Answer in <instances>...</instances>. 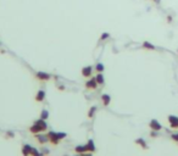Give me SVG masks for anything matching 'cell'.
<instances>
[{
	"label": "cell",
	"instance_id": "8",
	"mask_svg": "<svg viewBox=\"0 0 178 156\" xmlns=\"http://www.w3.org/2000/svg\"><path fill=\"white\" fill-rule=\"evenodd\" d=\"M44 98H45V91L44 90H39L37 93V95H35V100L37 101H43Z\"/></svg>",
	"mask_w": 178,
	"mask_h": 156
},
{
	"label": "cell",
	"instance_id": "21",
	"mask_svg": "<svg viewBox=\"0 0 178 156\" xmlns=\"http://www.w3.org/2000/svg\"><path fill=\"white\" fill-rule=\"evenodd\" d=\"M167 21H168V23H171V21H172V17L171 16H167Z\"/></svg>",
	"mask_w": 178,
	"mask_h": 156
},
{
	"label": "cell",
	"instance_id": "9",
	"mask_svg": "<svg viewBox=\"0 0 178 156\" xmlns=\"http://www.w3.org/2000/svg\"><path fill=\"white\" fill-rule=\"evenodd\" d=\"M101 99H103V104L105 106H108L109 104H110V95H108V94H103V96H101Z\"/></svg>",
	"mask_w": 178,
	"mask_h": 156
},
{
	"label": "cell",
	"instance_id": "1",
	"mask_svg": "<svg viewBox=\"0 0 178 156\" xmlns=\"http://www.w3.org/2000/svg\"><path fill=\"white\" fill-rule=\"evenodd\" d=\"M167 121L170 123V127L172 129H178V117L175 116V115H170L167 117Z\"/></svg>",
	"mask_w": 178,
	"mask_h": 156
},
{
	"label": "cell",
	"instance_id": "23",
	"mask_svg": "<svg viewBox=\"0 0 178 156\" xmlns=\"http://www.w3.org/2000/svg\"><path fill=\"white\" fill-rule=\"evenodd\" d=\"M177 51H178V50H177Z\"/></svg>",
	"mask_w": 178,
	"mask_h": 156
},
{
	"label": "cell",
	"instance_id": "13",
	"mask_svg": "<svg viewBox=\"0 0 178 156\" xmlns=\"http://www.w3.org/2000/svg\"><path fill=\"white\" fill-rule=\"evenodd\" d=\"M143 48H145L148 50H155V47H154L152 44H150L149 42H144L143 43Z\"/></svg>",
	"mask_w": 178,
	"mask_h": 156
},
{
	"label": "cell",
	"instance_id": "5",
	"mask_svg": "<svg viewBox=\"0 0 178 156\" xmlns=\"http://www.w3.org/2000/svg\"><path fill=\"white\" fill-rule=\"evenodd\" d=\"M86 87H87L88 89H95L97 87H98V82H97V79H95V78L89 79L88 82L86 83Z\"/></svg>",
	"mask_w": 178,
	"mask_h": 156
},
{
	"label": "cell",
	"instance_id": "22",
	"mask_svg": "<svg viewBox=\"0 0 178 156\" xmlns=\"http://www.w3.org/2000/svg\"><path fill=\"white\" fill-rule=\"evenodd\" d=\"M155 1H156V3H159V1H160V0H155Z\"/></svg>",
	"mask_w": 178,
	"mask_h": 156
},
{
	"label": "cell",
	"instance_id": "19",
	"mask_svg": "<svg viewBox=\"0 0 178 156\" xmlns=\"http://www.w3.org/2000/svg\"><path fill=\"white\" fill-rule=\"evenodd\" d=\"M56 135H57L59 139H62V138L66 137V133H56Z\"/></svg>",
	"mask_w": 178,
	"mask_h": 156
},
{
	"label": "cell",
	"instance_id": "4",
	"mask_svg": "<svg viewBox=\"0 0 178 156\" xmlns=\"http://www.w3.org/2000/svg\"><path fill=\"white\" fill-rule=\"evenodd\" d=\"M92 71H93L92 66H87V67H83V68H82V76H83V77H86V78L90 77V76H92Z\"/></svg>",
	"mask_w": 178,
	"mask_h": 156
},
{
	"label": "cell",
	"instance_id": "10",
	"mask_svg": "<svg viewBox=\"0 0 178 156\" xmlns=\"http://www.w3.org/2000/svg\"><path fill=\"white\" fill-rule=\"evenodd\" d=\"M86 148H87V151L89 150V151H94V150H95V146H94V142L90 139L88 142V144L86 145Z\"/></svg>",
	"mask_w": 178,
	"mask_h": 156
},
{
	"label": "cell",
	"instance_id": "11",
	"mask_svg": "<svg viewBox=\"0 0 178 156\" xmlns=\"http://www.w3.org/2000/svg\"><path fill=\"white\" fill-rule=\"evenodd\" d=\"M135 144H138V145H140L143 149H148V145H146V143L144 142V139H141V138H139V139L135 140Z\"/></svg>",
	"mask_w": 178,
	"mask_h": 156
},
{
	"label": "cell",
	"instance_id": "14",
	"mask_svg": "<svg viewBox=\"0 0 178 156\" xmlns=\"http://www.w3.org/2000/svg\"><path fill=\"white\" fill-rule=\"evenodd\" d=\"M48 117H49V111H48V110H43L41 113H40V118L41 120H46Z\"/></svg>",
	"mask_w": 178,
	"mask_h": 156
},
{
	"label": "cell",
	"instance_id": "2",
	"mask_svg": "<svg viewBox=\"0 0 178 156\" xmlns=\"http://www.w3.org/2000/svg\"><path fill=\"white\" fill-rule=\"evenodd\" d=\"M149 127L151 128V131H156V132L161 131V128H162V126L160 124V122L157 120H151L150 123H149Z\"/></svg>",
	"mask_w": 178,
	"mask_h": 156
},
{
	"label": "cell",
	"instance_id": "17",
	"mask_svg": "<svg viewBox=\"0 0 178 156\" xmlns=\"http://www.w3.org/2000/svg\"><path fill=\"white\" fill-rule=\"evenodd\" d=\"M95 111H97V107H95V106H93V107L90 109V111L88 112V117H89V118H93L94 112H95Z\"/></svg>",
	"mask_w": 178,
	"mask_h": 156
},
{
	"label": "cell",
	"instance_id": "18",
	"mask_svg": "<svg viewBox=\"0 0 178 156\" xmlns=\"http://www.w3.org/2000/svg\"><path fill=\"white\" fill-rule=\"evenodd\" d=\"M171 139L173 142H176V143H178V133H173V134H171Z\"/></svg>",
	"mask_w": 178,
	"mask_h": 156
},
{
	"label": "cell",
	"instance_id": "16",
	"mask_svg": "<svg viewBox=\"0 0 178 156\" xmlns=\"http://www.w3.org/2000/svg\"><path fill=\"white\" fill-rule=\"evenodd\" d=\"M76 151L77 153H86L87 151V148H86V145H79V146L76 148Z\"/></svg>",
	"mask_w": 178,
	"mask_h": 156
},
{
	"label": "cell",
	"instance_id": "15",
	"mask_svg": "<svg viewBox=\"0 0 178 156\" xmlns=\"http://www.w3.org/2000/svg\"><path fill=\"white\" fill-rule=\"evenodd\" d=\"M104 65H103V63H97V66H95V70H97V72H99V73H101L103 71H104Z\"/></svg>",
	"mask_w": 178,
	"mask_h": 156
},
{
	"label": "cell",
	"instance_id": "20",
	"mask_svg": "<svg viewBox=\"0 0 178 156\" xmlns=\"http://www.w3.org/2000/svg\"><path fill=\"white\" fill-rule=\"evenodd\" d=\"M109 37H110V34H109V33H103V34H101V38H100V39H101V40H104V39L109 38Z\"/></svg>",
	"mask_w": 178,
	"mask_h": 156
},
{
	"label": "cell",
	"instance_id": "6",
	"mask_svg": "<svg viewBox=\"0 0 178 156\" xmlns=\"http://www.w3.org/2000/svg\"><path fill=\"white\" fill-rule=\"evenodd\" d=\"M32 149L33 148H31L29 145H23V148H22V155L23 156H31V154H32Z\"/></svg>",
	"mask_w": 178,
	"mask_h": 156
},
{
	"label": "cell",
	"instance_id": "3",
	"mask_svg": "<svg viewBox=\"0 0 178 156\" xmlns=\"http://www.w3.org/2000/svg\"><path fill=\"white\" fill-rule=\"evenodd\" d=\"M35 77H37L39 80H49L51 78V74L46 73V72H37V74H35Z\"/></svg>",
	"mask_w": 178,
	"mask_h": 156
},
{
	"label": "cell",
	"instance_id": "12",
	"mask_svg": "<svg viewBox=\"0 0 178 156\" xmlns=\"http://www.w3.org/2000/svg\"><path fill=\"white\" fill-rule=\"evenodd\" d=\"M95 79H97L98 84H104V82H105V78H104V76H103L101 73H98L97 77H95Z\"/></svg>",
	"mask_w": 178,
	"mask_h": 156
},
{
	"label": "cell",
	"instance_id": "7",
	"mask_svg": "<svg viewBox=\"0 0 178 156\" xmlns=\"http://www.w3.org/2000/svg\"><path fill=\"white\" fill-rule=\"evenodd\" d=\"M35 138H37V140L39 143H41V144H44V143H46L49 140L48 135H43V134H35Z\"/></svg>",
	"mask_w": 178,
	"mask_h": 156
}]
</instances>
